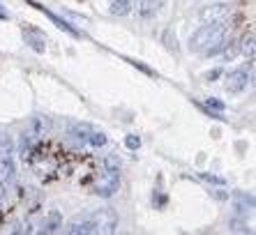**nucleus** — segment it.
<instances>
[{
  "mask_svg": "<svg viewBox=\"0 0 256 235\" xmlns=\"http://www.w3.org/2000/svg\"><path fill=\"white\" fill-rule=\"evenodd\" d=\"M226 48V28L224 24H206L190 37V51L217 56Z\"/></svg>",
  "mask_w": 256,
  "mask_h": 235,
  "instance_id": "f257e3e1",
  "label": "nucleus"
},
{
  "mask_svg": "<svg viewBox=\"0 0 256 235\" xmlns=\"http://www.w3.org/2000/svg\"><path fill=\"white\" fill-rule=\"evenodd\" d=\"M118 187H120V170L104 168L102 178L97 180V184H95V194L102 196V198H111V196L118 192Z\"/></svg>",
  "mask_w": 256,
  "mask_h": 235,
  "instance_id": "f03ea898",
  "label": "nucleus"
},
{
  "mask_svg": "<svg viewBox=\"0 0 256 235\" xmlns=\"http://www.w3.org/2000/svg\"><path fill=\"white\" fill-rule=\"evenodd\" d=\"M250 78L252 74L244 67H238V70H231L224 78V86H226L228 92H242L247 86H250Z\"/></svg>",
  "mask_w": 256,
  "mask_h": 235,
  "instance_id": "7ed1b4c3",
  "label": "nucleus"
},
{
  "mask_svg": "<svg viewBox=\"0 0 256 235\" xmlns=\"http://www.w3.org/2000/svg\"><path fill=\"white\" fill-rule=\"evenodd\" d=\"M228 16H231V7L224 5V2H217V5H208L201 12L203 24H226Z\"/></svg>",
  "mask_w": 256,
  "mask_h": 235,
  "instance_id": "20e7f679",
  "label": "nucleus"
},
{
  "mask_svg": "<svg viewBox=\"0 0 256 235\" xmlns=\"http://www.w3.org/2000/svg\"><path fill=\"white\" fill-rule=\"evenodd\" d=\"M21 37H24V42L32 51H37V53L46 51V35H44L42 30H37L35 26H26V28L21 30Z\"/></svg>",
  "mask_w": 256,
  "mask_h": 235,
  "instance_id": "39448f33",
  "label": "nucleus"
},
{
  "mask_svg": "<svg viewBox=\"0 0 256 235\" xmlns=\"http://www.w3.org/2000/svg\"><path fill=\"white\" fill-rule=\"evenodd\" d=\"M65 230L70 235H88V233H95V219H92V212H90V214H78V217H74L70 224H67Z\"/></svg>",
  "mask_w": 256,
  "mask_h": 235,
  "instance_id": "423d86ee",
  "label": "nucleus"
},
{
  "mask_svg": "<svg viewBox=\"0 0 256 235\" xmlns=\"http://www.w3.org/2000/svg\"><path fill=\"white\" fill-rule=\"evenodd\" d=\"M92 219H95V233H114L118 226V217L111 210L92 212Z\"/></svg>",
  "mask_w": 256,
  "mask_h": 235,
  "instance_id": "0eeeda50",
  "label": "nucleus"
},
{
  "mask_svg": "<svg viewBox=\"0 0 256 235\" xmlns=\"http://www.w3.org/2000/svg\"><path fill=\"white\" fill-rule=\"evenodd\" d=\"M26 130L32 132L37 138H42V136H46L48 130H51V118L44 116V113H35V116L30 118V122H28Z\"/></svg>",
  "mask_w": 256,
  "mask_h": 235,
  "instance_id": "6e6552de",
  "label": "nucleus"
},
{
  "mask_svg": "<svg viewBox=\"0 0 256 235\" xmlns=\"http://www.w3.org/2000/svg\"><path fill=\"white\" fill-rule=\"evenodd\" d=\"M14 173H16V168H14V157L12 154H0V184H2V187L12 184Z\"/></svg>",
  "mask_w": 256,
  "mask_h": 235,
  "instance_id": "1a4fd4ad",
  "label": "nucleus"
},
{
  "mask_svg": "<svg viewBox=\"0 0 256 235\" xmlns=\"http://www.w3.org/2000/svg\"><path fill=\"white\" fill-rule=\"evenodd\" d=\"M30 5H32V7H37V10H40V12H42V14H46V16L51 18V21H54V24L58 26L60 30H65L67 35H72V37H81V32H78V30L74 28V26H72V24H67L65 18H60L58 14H54V12H51V10H46V7H42V5H37V2H30Z\"/></svg>",
  "mask_w": 256,
  "mask_h": 235,
  "instance_id": "9d476101",
  "label": "nucleus"
},
{
  "mask_svg": "<svg viewBox=\"0 0 256 235\" xmlns=\"http://www.w3.org/2000/svg\"><path fill=\"white\" fill-rule=\"evenodd\" d=\"M60 228H62V217H60L58 210H51L42 222V233H56Z\"/></svg>",
  "mask_w": 256,
  "mask_h": 235,
  "instance_id": "9b49d317",
  "label": "nucleus"
},
{
  "mask_svg": "<svg viewBox=\"0 0 256 235\" xmlns=\"http://www.w3.org/2000/svg\"><path fill=\"white\" fill-rule=\"evenodd\" d=\"M162 2H164V0H141V5H138V14H141L143 18H152L162 10Z\"/></svg>",
  "mask_w": 256,
  "mask_h": 235,
  "instance_id": "f8f14e48",
  "label": "nucleus"
},
{
  "mask_svg": "<svg viewBox=\"0 0 256 235\" xmlns=\"http://www.w3.org/2000/svg\"><path fill=\"white\" fill-rule=\"evenodd\" d=\"M90 134H92V127H90V124H72L70 127V136L78 143H88Z\"/></svg>",
  "mask_w": 256,
  "mask_h": 235,
  "instance_id": "ddd939ff",
  "label": "nucleus"
},
{
  "mask_svg": "<svg viewBox=\"0 0 256 235\" xmlns=\"http://www.w3.org/2000/svg\"><path fill=\"white\" fill-rule=\"evenodd\" d=\"M132 7H134V0H111L108 12L114 16H125V14L132 12Z\"/></svg>",
  "mask_w": 256,
  "mask_h": 235,
  "instance_id": "4468645a",
  "label": "nucleus"
},
{
  "mask_svg": "<svg viewBox=\"0 0 256 235\" xmlns=\"http://www.w3.org/2000/svg\"><path fill=\"white\" fill-rule=\"evenodd\" d=\"M252 208H254V198L250 194H236V210H238V214L250 212Z\"/></svg>",
  "mask_w": 256,
  "mask_h": 235,
  "instance_id": "2eb2a0df",
  "label": "nucleus"
},
{
  "mask_svg": "<svg viewBox=\"0 0 256 235\" xmlns=\"http://www.w3.org/2000/svg\"><path fill=\"white\" fill-rule=\"evenodd\" d=\"M14 152V141L7 132L0 130V154H12Z\"/></svg>",
  "mask_w": 256,
  "mask_h": 235,
  "instance_id": "dca6fc26",
  "label": "nucleus"
},
{
  "mask_svg": "<svg viewBox=\"0 0 256 235\" xmlns=\"http://www.w3.org/2000/svg\"><path fill=\"white\" fill-rule=\"evenodd\" d=\"M104 168L108 170H120L122 168V159H120L118 152H108L106 157H104Z\"/></svg>",
  "mask_w": 256,
  "mask_h": 235,
  "instance_id": "f3484780",
  "label": "nucleus"
},
{
  "mask_svg": "<svg viewBox=\"0 0 256 235\" xmlns=\"http://www.w3.org/2000/svg\"><path fill=\"white\" fill-rule=\"evenodd\" d=\"M238 48L244 53V56H254V35H247V37H242V44H238Z\"/></svg>",
  "mask_w": 256,
  "mask_h": 235,
  "instance_id": "a211bd4d",
  "label": "nucleus"
},
{
  "mask_svg": "<svg viewBox=\"0 0 256 235\" xmlns=\"http://www.w3.org/2000/svg\"><path fill=\"white\" fill-rule=\"evenodd\" d=\"M88 143H90L92 148H102V146H106V134H104V132H95V130H92V134H90Z\"/></svg>",
  "mask_w": 256,
  "mask_h": 235,
  "instance_id": "6ab92c4d",
  "label": "nucleus"
},
{
  "mask_svg": "<svg viewBox=\"0 0 256 235\" xmlns=\"http://www.w3.org/2000/svg\"><path fill=\"white\" fill-rule=\"evenodd\" d=\"M164 44H166V46L171 48V51L178 53V37H176V32H173L171 28H168L166 32H164Z\"/></svg>",
  "mask_w": 256,
  "mask_h": 235,
  "instance_id": "aec40b11",
  "label": "nucleus"
},
{
  "mask_svg": "<svg viewBox=\"0 0 256 235\" xmlns=\"http://www.w3.org/2000/svg\"><path fill=\"white\" fill-rule=\"evenodd\" d=\"M125 146L130 148V150H138V148H141V138H138L136 134H130L125 138Z\"/></svg>",
  "mask_w": 256,
  "mask_h": 235,
  "instance_id": "412c9836",
  "label": "nucleus"
},
{
  "mask_svg": "<svg viewBox=\"0 0 256 235\" xmlns=\"http://www.w3.org/2000/svg\"><path fill=\"white\" fill-rule=\"evenodd\" d=\"M206 104H208V106H212L214 111H224V108H226V104H224V102L214 100V97H210V100H206Z\"/></svg>",
  "mask_w": 256,
  "mask_h": 235,
  "instance_id": "4be33fe9",
  "label": "nucleus"
},
{
  "mask_svg": "<svg viewBox=\"0 0 256 235\" xmlns=\"http://www.w3.org/2000/svg\"><path fill=\"white\" fill-rule=\"evenodd\" d=\"M0 18H2V21H7V18H10V12H7L2 5H0Z\"/></svg>",
  "mask_w": 256,
  "mask_h": 235,
  "instance_id": "5701e85b",
  "label": "nucleus"
}]
</instances>
